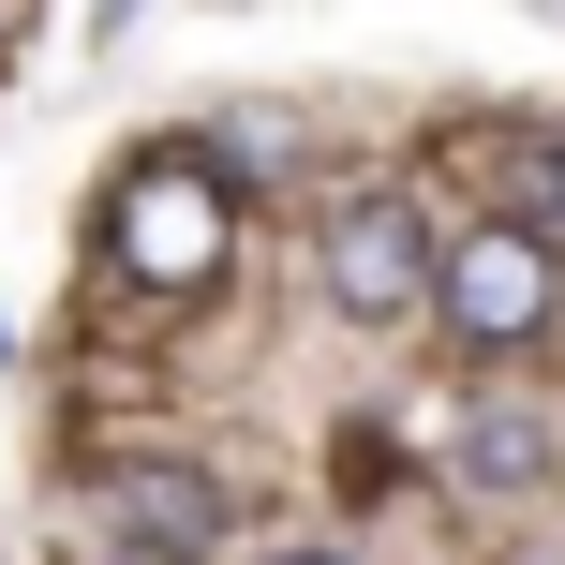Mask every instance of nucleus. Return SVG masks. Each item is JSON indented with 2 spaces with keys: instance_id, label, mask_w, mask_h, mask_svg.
Wrapping results in <instances>:
<instances>
[{
  "instance_id": "nucleus-5",
  "label": "nucleus",
  "mask_w": 565,
  "mask_h": 565,
  "mask_svg": "<svg viewBox=\"0 0 565 565\" xmlns=\"http://www.w3.org/2000/svg\"><path fill=\"white\" fill-rule=\"evenodd\" d=\"M461 477H477V491H536L551 477V431L536 417H477V431H461Z\"/></svg>"
},
{
  "instance_id": "nucleus-2",
  "label": "nucleus",
  "mask_w": 565,
  "mask_h": 565,
  "mask_svg": "<svg viewBox=\"0 0 565 565\" xmlns=\"http://www.w3.org/2000/svg\"><path fill=\"white\" fill-rule=\"evenodd\" d=\"M551 298H565V268H551L536 224H477V238H447V254H431V312H447L461 342H491V358H507V342H536Z\"/></svg>"
},
{
  "instance_id": "nucleus-1",
  "label": "nucleus",
  "mask_w": 565,
  "mask_h": 565,
  "mask_svg": "<svg viewBox=\"0 0 565 565\" xmlns=\"http://www.w3.org/2000/svg\"><path fill=\"white\" fill-rule=\"evenodd\" d=\"M119 268H135L149 298L224 282V164H209V149H149V164L119 179Z\"/></svg>"
},
{
  "instance_id": "nucleus-4",
  "label": "nucleus",
  "mask_w": 565,
  "mask_h": 565,
  "mask_svg": "<svg viewBox=\"0 0 565 565\" xmlns=\"http://www.w3.org/2000/svg\"><path fill=\"white\" fill-rule=\"evenodd\" d=\"M89 521H119V551H149V565H209L224 551V477H194V461H105Z\"/></svg>"
},
{
  "instance_id": "nucleus-6",
  "label": "nucleus",
  "mask_w": 565,
  "mask_h": 565,
  "mask_svg": "<svg viewBox=\"0 0 565 565\" xmlns=\"http://www.w3.org/2000/svg\"><path fill=\"white\" fill-rule=\"evenodd\" d=\"M268 565H342V551H268Z\"/></svg>"
},
{
  "instance_id": "nucleus-3",
  "label": "nucleus",
  "mask_w": 565,
  "mask_h": 565,
  "mask_svg": "<svg viewBox=\"0 0 565 565\" xmlns=\"http://www.w3.org/2000/svg\"><path fill=\"white\" fill-rule=\"evenodd\" d=\"M328 298L358 312V328H402V312L431 298V224L402 194H342L328 209Z\"/></svg>"
}]
</instances>
